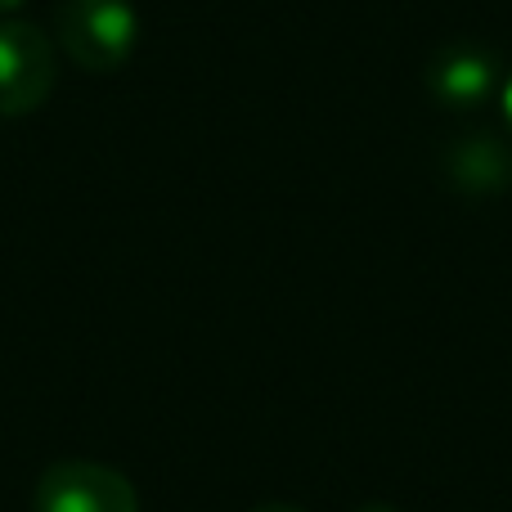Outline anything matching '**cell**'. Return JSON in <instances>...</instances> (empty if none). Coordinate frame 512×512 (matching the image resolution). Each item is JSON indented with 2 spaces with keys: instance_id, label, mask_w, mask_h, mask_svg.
<instances>
[{
  "instance_id": "obj_1",
  "label": "cell",
  "mask_w": 512,
  "mask_h": 512,
  "mask_svg": "<svg viewBox=\"0 0 512 512\" xmlns=\"http://www.w3.org/2000/svg\"><path fill=\"white\" fill-rule=\"evenodd\" d=\"M140 18L131 0H63L59 41L86 72H113L131 59Z\"/></svg>"
},
{
  "instance_id": "obj_2",
  "label": "cell",
  "mask_w": 512,
  "mask_h": 512,
  "mask_svg": "<svg viewBox=\"0 0 512 512\" xmlns=\"http://www.w3.org/2000/svg\"><path fill=\"white\" fill-rule=\"evenodd\" d=\"M54 45L32 23H0V117H23L54 90Z\"/></svg>"
},
{
  "instance_id": "obj_3",
  "label": "cell",
  "mask_w": 512,
  "mask_h": 512,
  "mask_svg": "<svg viewBox=\"0 0 512 512\" xmlns=\"http://www.w3.org/2000/svg\"><path fill=\"white\" fill-rule=\"evenodd\" d=\"M32 512H140V499L122 472L77 459L41 472Z\"/></svg>"
},
{
  "instance_id": "obj_4",
  "label": "cell",
  "mask_w": 512,
  "mask_h": 512,
  "mask_svg": "<svg viewBox=\"0 0 512 512\" xmlns=\"http://www.w3.org/2000/svg\"><path fill=\"white\" fill-rule=\"evenodd\" d=\"M504 72H499V54L481 41H450L432 54L427 63V90L436 104L454 108H481L499 90Z\"/></svg>"
},
{
  "instance_id": "obj_5",
  "label": "cell",
  "mask_w": 512,
  "mask_h": 512,
  "mask_svg": "<svg viewBox=\"0 0 512 512\" xmlns=\"http://www.w3.org/2000/svg\"><path fill=\"white\" fill-rule=\"evenodd\" d=\"M445 176L463 194H499L512 185V153L495 135H463L445 153Z\"/></svg>"
},
{
  "instance_id": "obj_6",
  "label": "cell",
  "mask_w": 512,
  "mask_h": 512,
  "mask_svg": "<svg viewBox=\"0 0 512 512\" xmlns=\"http://www.w3.org/2000/svg\"><path fill=\"white\" fill-rule=\"evenodd\" d=\"M499 99H504V117H508V131H512V72L504 77V90H499Z\"/></svg>"
},
{
  "instance_id": "obj_7",
  "label": "cell",
  "mask_w": 512,
  "mask_h": 512,
  "mask_svg": "<svg viewBox=\"0 0 512 512\" xmlns=\"http://www.w3.org/2000/svg\"><path fill=\"white\" fill-rule=\"evenodd\" d=\"M252 512H306V508H297V504H261V508H252Z\"/></svg>"
},
{
  "instance_id": "obj_8",
  "label": "cell",
  "mask_w": 512,
  "mask_h": 512,
  "mask_svg": "<svg viewBox=\"0 0 512 512\" xmlns=\"http://www.w3.org/2000/svg\"><path fill=\"white\" fill-rule=\"evenodd\" d=\"M355 512H396V508H387V504H364V508H355Z\"/></svg>"
},
{
  "instance_id": "obj_9",
  "label": "cell",
  "mask_w": 512,
  "mask_h": 512,
  "mask_svg": "<svg viewBox=\"0 0 512 512\" xmlns=\"http://www.w3.org/2000/svg\"><path fill=\"white\" fill-rule=\"evenodd\" d=\"M23 0H0V14H9V9H18Z\"/></svg>"
}]
</instances>
